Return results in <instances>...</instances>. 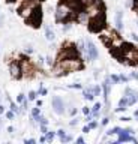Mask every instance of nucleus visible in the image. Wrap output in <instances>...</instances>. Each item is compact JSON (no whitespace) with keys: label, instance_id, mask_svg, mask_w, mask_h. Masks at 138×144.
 <instances>
[{"label":"nucleus","instance_id":"obj_6","mask_svg":"<svg viewBox=\"0 0 138 144\" xmlns=\"http://www.w3.org/2000/svg\"><path fill=\"white\" fill-rule=\"evenodd\" d=\"M20 68H21V74H23V75H26V77H30V75L35 72V68L32 66V63H30L27 59H24V60H23V63L20 65Z\"/></svg>","mask_w":138,"mask_h":144},{"label":"nucleus","instance_id":"obj_40","mask_svg":"<svg viewBox=\"0 0 138 144\" xmlns=\"http://www.w3.org/2000/svg\"><path fill=\"white\" fill-rule=\"evenodd\" d=\"M132 78H135V80H138V74H132Z\"/></svg>","mask_w":138,"mask_h":144},{"label":"nucleus","instance_id":"obj_8","mask_svg":"<svg viewBox=\"0 0 138 144\" xmlns=\"http://www.w3.org/2000/svg\"><path fill=\"white\" fill-rule=\"evenodd\" d=\"M53 108H54V111L57 114H63L65 113V104H63V101L59 96H54L53 98Z\"/></svg>","mask_w":138,"mask_h":144},{"label":"nucleus","instance_id":"obj_5","mask_svg":"<svg viewBox=\"0 0 138 144\" xmlns=\"http://www.w3.org/2000/svg\"><path fill=\"white\" fill-rule=\"evenodd\" d=\"M68 48H63L62 51H60V54L57 56V62H60V60H63V59H69V57H78V53H77V50L71 45H66Z\"/></svg>","mask_w":138,"mask_h":144},{"label":"nucleus","instance_id":"obj_11","mask_svg":"<svg viewBox=\"0 0 138 144\" xmlns=\"http://www.w3.org/2000/svg\"><path fill=\"white\" fill-rule=\"evenodd\" d=\"M123 12L122 11H117L116 12V27L119 29V30H122L123 29Z\"/></svg>","mask_w":138,"mask_h":144},{"label":"nucleus","instance_id":"obj_18","mask_svg":"<svg viewBox=\"0 0 138 144\" xmlns=\"http://www.w3.org/2000/svg\"><path fill=\"white\" fill-rule=\"evenodd\" d=\"M84 98L89 99V101H92V99L95 98V95L92 93V90H86V92H84Z\"/></svg>","mask_w":138,"mask_h":144},{"label":"nucleus","instance_id":"obj_42","mask_svg":"<svg viewBox=\"0 0 138 144\" xmlns=\"http://www.w3.org/2000/svg\"><path fill=\"white\" fill-rule=\"evenodd\" d=\"M2 23H3V18H2V17H0V26H2Z\"/></svg>","mask_w":138,"mask_h":144},{"label":"nucleus","instance_id":"obj_37","mask_svg":"<svg viewBox=\"0 0 138 144\" xmlns=\"http://www.w3.org/2000/svg\"><path fill=\"white\" fill-rule=\"evenodd\" d=\"M26 51H27V53H29V54H30V53H32V51H33V50H32V48H30V47H27V48H26Z\"/></svg>","mask_w":138,"mask_h":144},{"label":"nucleus","instance_id":"obj_25","mask_svg":"<svg viewBox=\"0 0 138 144\" xmlns=\"http://www.w3.org/2000/svg\"><path fill=\"white\" fill-rule=\"evenodd\" d=\"M6 117H8L9 120H11V119H14V111H12V110H11V111H8V113H6Z\"/></svg>","mask_w":138,"mask_h":144},{"label":"nucleus","instance_id":"obj_41","mask_svg":"<svg viewBox=\"0 0 138 144\" xmlns=\"http://www.w3.org/2000/svg\"><path fill=\"white\" fill-rule=\"evenodd\" d=\"M3 111H5V108H3V107L0 105V114H3Z\"/></svg>","mask_w":138,"mask_h":144},{"label":"nucleus","instance_id":"obj_17","mask_svg":"<svg viewBox=\"0 0 138 144\" xmlns=\"http://www.w3.org/2000/svg\"><path fill=\"white\" fill-rule=\"evenodd\" d=\"M53 72H54L56 75H63V74H66V72H65V69H63L59 63L56 65V68H54V71H53Z\"/></svg>","mask_w":138,"mask_h":144},{"label":"nucleus","instance_id":"obj_31","mask_svg":"<svg viewBox=\"0 0 138 144\" xmlns=\"http://www.w3.org/2000/svg\"><path fill=\"white\" fill-rule=\"evenodd\" d=\"M77 123H78V119H74V120H72V122H71V125H72V126H75V125H77Z\"/></svg>","mask_w":138,"mask_h":144},{"label":"nucleus","instance_id":"obj_3","mask_svg":"<svg viewBox=\"0 0 138 144\" xmlns=\"http://www.w3.org/2000/svg\"><path fill=\"white\" fill-rule=\"evenodd\" d=\"M86 14L89 18H96L102 15V2L101 0H93L90 5L86 6Z\"/></svg>","mask_w":138,"mask_h":144},{"label":"nucleus","instance_id":"obj_9","mask_svg":"<svg viewBox=\"0 0 138 144\" xmlns=\"http://www.w3.org/2000/svg\"><path fill=\"white\" fill-rule=\"evenodd\" d=\"M86 51H87V54H89V59H90V60H95V59L99 56L98 48H96V47H95V44H92V42H87V48H86Z\"/></svg>","mask_w":138,"mask_h":144},{"label":"nucleus","instance_id":"obj_1","mask_svg":"<svg viewBox=\"0 0 138 144\" xmlns=\"http://www.w3.org/2000/svg\"><path fill=\"white\" fill-rule=\"evenodd\" d=\"M63 69L65 72H75V71H80L83 68V63L78 60V57H69V59H63L60 62H57Z\"/></svg>","mask_w":138,"mask_h":144},{"label":"nucleus","instance_id":"obj_7","mask_svg":"<svg viewBox=\"0 0 138 144\" xmlns=\"http://www.w3.org/2000/svg\"><path fill=\"white\" fill-rule=\"evenodd\" d=\"M27 21H30L32 26H39V24H41V21H42V14H41L39 8H35L33 14L30 15V18H29Z\"/></svg>","mask_w":138,"mask_h":144},{"label":"nucleus","instance_id":"obj_28","mask_svg":"<svg viewBox=\"0 0 138 144\" xmlns=\"http://www.w3.org/2000/svg\"><path fill=\"white\" fill-rule=\"evenodd\" d=\"M59 137H60V138H63V137H65V131H63V129H60V131H59Z\"/></svg>","mask_w":138,"mask_h":144},{"label":"nucleus","instance_id":"obj_16","mask_svg":"<svg viewBox=\"0 0 138 144\" xmlns=\"http://www.w3.org/2000/svg\"><path fill=\"white\" fill-rule=\"evenodd\" d=\"M126 107H128V102H126V98H122L120 99V102H119V111H125L126 110Z\"/></svg>","mask_w":138,"mask_h":144},{"label":"nucleus","instance_id":"obj_43","mask_svg":"<svg viewBox=\"0 0 138 144\" xmlns=\"http://www.w3.org/2000/svg\"><path fill=\"white\" fill-rule=\"evenodd\" d=\"M135 117H138V110L135 111Z\"/></svg>","mask_w":138,"mask_h":144},{"label":"nucleus","instance_id":"obj_32","mask_svg":"<svg viewBox=\"0 0 138 144\" xmlns=\"http://www.w3.org/2000/svg\"><path fill=\"white\" fill-rule=\"evenodd\" d=\"M39 93H41V95H47V90H45V89H41Z\"/></svg>","mask_w":138,"mask_h":144},{"label":"nucleus","instance_id":"obj_24","mask_svg":"<svg viewBox=\"0 0 138 144\" xmlns=\"http://www.w3.org/2000/svg\"><path fill=\"white\" fill-rule=\"evenodd\" d=\"M110 80H111V81H113V83H119V81H120V80H119V77H117V75H113V77H110Z\"/></svg>","mask_w":138,"mask_h":144},{"label":"nucleus","instance_id":"obj_2","mask_svg":"<svg viewBox=\"0 0 138 144\" xmlns=\"http://www.w3.org/2000/svg\"><path fill=\"white\" fill-rule=\"evenodd\" d=\"M74 15V9L66 3V2H63V3H60L59 6H57V12H56V18H57V21H60V23H63V21H66L69 17H72Z\"/></svg>","mask_w":138,"mask_h":144},{"label":"nucleus","instance_id":"obj_38","mask_svg":"<svg viewBox=\"0 0 138 144\" xmlns=\"http://www.w3.org/2000/svg\"><path fill=\"white\" fill-rule=\"evenodd\" d=\"M89 131H90V128H89V126H86V128L83 129V132H89Z\"/></svg>","mask_w":138,"mask_h":144},{"label":"nucleus","instance_id":"obj_4","mask_svg":"<svg viewBox=\"0 0 138 144\" xmlns=\"http://www.w3.org/2000/svg\"><path fill=\"white\" fill-rule=\"evenodd\" d=\"M89 29L92 30V32H99V30H102L104 29V15H101V17H96V18H90L89 20Z\"/></svg>","mask_w":138,"mask_h":144},{"label":"nucleus","instance_id":"obj_12","mask_svg":"<svg viewBox=\"0 0 138 144\" xmlns=\"http://www.w3.org/2000/svg\"><path fill=\"white\" fill-rule=\"evenodd\" d=\"M77 20H78L81 24H87L90 18H89V15L86 14V11H81V12H78V14H77Z\"/></svg>","mask_w":138,"mask_h":144},{"label":"nucleus","instance_id":"obj_27","mask_svg":"<svg viewBox=\"0 0 138 144\" xmlns=\"http://www.w3.org/2000/svg\"><path fill=\"white\" fill-rule=\"evenodd\" d=\"M96 126H98V123H96V122H90V125H89V128H90V129H95Z\"/></svg>","mask_w":138,"mask_h":144},{"label":"nucleus","instance_id":"obj_44","mask_svg":"<svg viewBox=\"0 0 138 144\" xmlns=\"http://www.w3.org/2000/svg\"><path fill=\"white\" fill-rule=\"evenodd\" d=\"M9 2H12V0H9Z\"/></svg>","mask_w":138,"mask_h":144},{"label":"nucleus","instance_id":"obj_22","mask_svg":"<svg viewBox=\"0 0 138 144\" xmlns=\"http://www.w3.org/2000/svg\"><path fill=\"white\" fill-rule=\"evenodd\" d=\"M53 138H54V132H48L45 137V141H53Z\"/></svg>","mask_w":138,"mask_h":144},{"label":"nucleus","instance_id":"obj_15","mask_svg":"<svg viewBox=\"0 0 138 144\" xmlns=\"http://www.w3.org/2000/svg\"><path fill=\"white\" fill-rule=\"evenodd\" d=\"M45 36H47V39H48V41H54V38H56L54 32H53L50 27H45Z\"/></svg>","mask_w":138,"mask_h":144},{"label":"nucleus","instance_id":"obj_30","mask_svg":"<svg viewBox=\"0 0 138 144\" xmlns=\"http://www.w3.org/2000/svg\"><path fill=\"white\" fill-rule=\"evenodd\" d=\"M71 87H74V89H81L80 84H71Z\"/></svg>","mask_w":138,"mask_h":144},{"label":"nucleus","instance_id":"obj_14","mask_svg":"<svg viewBox=\"0 0 138 144\" xmlns=\"http://www.w3.org/2000/svg\"><path fill=\"white\" fill-rule=\"evenodd\" d=\"M128 95H131V96H128V98H126V102H128V105H132V104H135V102L138 101V96L134 93V92H132V90H131Z\"/></svg>","mask_w":138,"mask_h":144},{"label":"nucleus","instance_id":"obj_34","mask_svg":"<svg viewBox=\"0 0 138 144\" xmlns=\"http://www.w3.org/2000/svg\"><path fill=\"white\" fill-rule=\"evenodd\" d=\"M108 122H110V120H108V117H105V119H104V120H102V125H107V123H108Z\"/></svg>","mask_w":138,"mask_h":144},{"label":"nucleus","instance_id":"obj_36","mask_svg":"<svg viewBox=\"0 0 138 144\" xmlns=\"http://www.w3.org/2000/svg\"><path fill=\"white\" fill-rule=\"evenodd\" d=\"M26 143H27V144H35V140H27Z\"/></svg>","mask_w":138,"mask_h":144},{"label":"nucleus","instance_id":"obj_23","mask_svg":"<svg viewBox=\"0 0 138 144\" xmlns=\"http://www.w3.org/2000/svg\"><path fill=\"white\" fill-rule=\"evenodd\" d=\"M36 96H38L36 92H30V93H29V99H36Z\"/></svg>","mask_w":138,"mask_h":144},{"label":"nucleus","instance_id":"obj_39","mask_svg":"<svg viewBox=\"0 0 138 144\" xmlns=\"http://www.w3.org/2000/svg\"><path fill=\"white\" fill-rule=\"evenodd\" d=\"M132 39H134V41H138V36H137V35H135V33L132 35Z\"/></svg>","mask_w":138,"mask_h":144},{"label":"nucleus","instance_id":"obj_26","mask_svg":"<svg viewBox=\"0 0 138 144\" xmlns=\"http://www.w3.org/2000/svg\"><path fill=\"white\" fill-rule=\"evenodd\" d=\"M11 110H12L14 113H18V107H17L15 104H11Z\"/></svg>","mask_w":138,"mask_h":144},{"label":"nucleus","instance_id":"obj_21","mask_svg":"<svg viewBox=\"0 0 138 144\" xmlns=\"http://www.w3.org/2000/svg\"><path fill=\"white\" fill-rule=\"evenodd\" d=\"M119 132H120V128H113V129L108 131L107 134H108V135H113V134H119Z\"/></svg>","mask_w":138,"mask_h":144},{"label":"nucleus","instance_id":"obj_13","mask_svg":"<svg viewBox=\"0 0 138 144\" xmlns=\"http://www.w3.org/2000/svg\"><path fill=\"white\" fill-rule=\"evenodd\" d=\"M110 89H111V80H110V77H107L105 81H104V96H105V99L110 95Z\"/></svg>","mask_w":138,"mask_h":144},{"label":"nucleus","instance_id":"obj_35","mask_svg":"<svg viewBox=\"0 0 138 144\" xmlns=\"http://www.w3.org/2000/svg\"><path fill=\"white\" fill-rule=\"evenodd\" d=\"M41 129H42V132H44V134H47V132H48V131H47V128H45V125H42V128H41Z\"/></svg>","mask_w":138,"mask_h":144},{"label":"nucleus","instance_id":"obj_29","mask_svg":"<svg viewBox=\"0 0 138 144\" xmlns=\"http://www.w3.org/2000/svg\"><path fill=\"white\" fill-rule=\"evenodd\" d=\"M77 143H78V144H84V138H83V137H80V138L77 140Z\"/></svg>","mask_w":138,"mask_h":144},{"label":"nucleus","instance_id":"obj_19","mask_svg":"<svg viewBox=\"0 0 138 144\" xmlns=\"http://www.w3.org/2000/svg\"><path fill=\"white\" fill-rule=\"evenodd\" d=\"M92 93H93L95 96H98V95H101V87H99V86H95V87L92 89Z\"/></svg>","mask_w":138,"mask_h":144},{"label":"nucleus","instance_id":"obj_10","mask_svg":"<svg viewBox=\"0 0 138 144\" xmlns=\"http://www.w3.org/2000/svg\"><path fill=\"white\" fill-rule=\"evenodd\" d=\"M9 72H11V75H12L14 78H18V77L21 75V68H20V65H18L17 62L11 63V65H9Z\"/></svg>","mask_w":138,"mask_h":144},{"label":"nucleus","instance_id":"obj_20","mask_svg":"<svg viewBox=\"0 0 138 144\" xmlns=\"http://www.w3.org/2000/svg\"><path fill=\"white\" fill-rule=\"evenodd\" d=\"M32 116L35 117V120H38L39 119V108H33L32 110Z\"/></svg>","mask_w":138,"mask_h":144},{"label":"nucleus","instance_id":"obj_33","mask_svg":"<svg viewBox=\"0 0 138 144\" xmlns=\"http://www.w3.org/2000/svg\"><path fill=\"white\" fill-rule=\"evenodd\" d=\"M83 113H84V114H89V108H87V107H84V108H83Z\"/></svg>","mask_w":138,"mask_h":144}]
</instances>
